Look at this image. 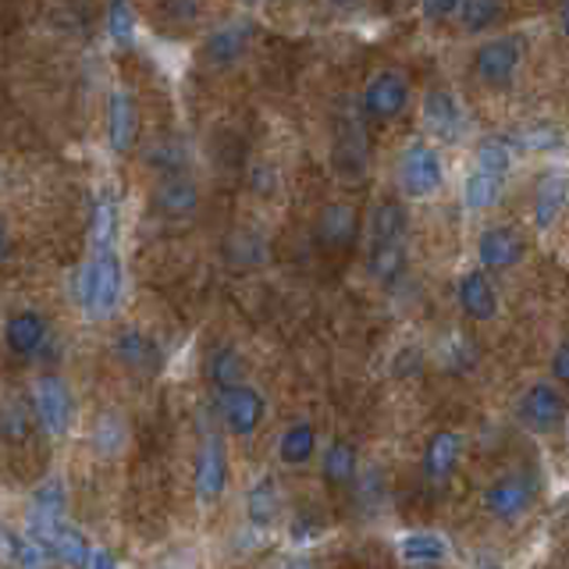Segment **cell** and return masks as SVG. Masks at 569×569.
Here are the masks:
<instances>
[{
  "label": "cell",
  "instance_id": "6da1fadb",
  "mask_svg": "<svg viewBox=\"0 0 569 569\" xmlns=\"http://www.w3.org/2000/svg\"><path fill=\"white\" fill-rule=\"evenodd\" d=\"M121 292H124V267H121L118 249L93 253L76 271V278H71V296H76L79 310L93 320L114 317Z\"/></svg>",
  "mask_w": 569,
  "mask_h": 569
},
{
  "label": "cell",
  "instance_id": "7a4b0ae2",
  "mask_svg": "<svg viewBox=\"0 0 569 569\" xmlns=\"http://www.w3.org/2000/svg\"><path fill=\"white\" fill-rule=\"evenodd\" d=\"M445 186L441 153L431 142H409L399 157V189L406 200H431Z\"/></svg>",
  "mask_w": 569,
  "mask_h": 569
},
{
  "label": "cell",
  "instance_id": "3957f363",
  "mask_svg": "<svg viewBox=\"0 0 569 569\" xmlns=\"http://www.w3.org/2000/svg\"><path fill=\"white\" fill-rule=\"evenodd\" d=\"M32 409L47 435L64 438L71 431V420H76V399H71L68 381L58 378V373L36 378L32 381Z\"/></svg>",
  "mask_w": 569,
  "mask_h": 569
},
{
  "label": "cell",
  "instance_id": "277c9868",
  "mask_svg": "<svg viewBox=\"0 0 569 569\" xmlns=\"http://www.w3.org/2000/svg\"><path fill=\"white\" fill-rule=\"evenodd\" d=\"M420 121L423 132L438 142H459L462 132H467V111H462V100L452 89H427L420 103Z\"/></svg>",
  "mask_w": 569,
  "mask_h": 569
},
{
  "label": "cell",
  "instance_id": "5b68a950",
  "mask_svg": "<svg viewBox=\"0 0 569 569\" xmlns=\"http://www.w3.org/2000/svg\"><path fill=\"white\" fill-rule=\"evenodd\" d=\"M516 417H520V423L527 427V431L533 435H548V431H556V427L566 420V399H562V391L556 385H530L520 402H516Z\"/></svg>",
  "mask_w": 569,
  "mask_h": 569
},
{
  "label": "cell",
  "instance_id": "8992f818",
  "mask_svg": "<svg viewBox=\"0 0 569 569\" xmlns=\"http://www.w3.org/2000/svg\"><path fill=\"white\" fill-rule=\"evenodd\" d=\"M523 61V43L516 36H495V40H485L473 53V71L480 82L488 86H509L516 68Z\"/></svg>",
  "mask_w": 569,
  "mask_h": 569
},
{
  "label": "cell",
  "instance_id": "52a82bcc",
  "mask_svg": "<svg viewBox=\"0 0 569 569\" xmlns=\"http://www.w3.org/2000/svg\"><path fill=\"white\" fill-rule=\"evenodd\" d=\"M409 97H413V89H409L406 71L385 68L363 86V111L370 118H399L409 107Z\"/></svg>",
  "mask_w": 569,
  "mask_h": 569
},
{
  "label": "cell",
  "instance_id": "ba28073f",
  "mask_svg": "<svg viewBox=\"0 0 569 569\" xmlns=\"http://www.w3.org/2000/svg\"><path fill=\"white\" fill-rule=\"evenodd\" d=\"M218 413H221V423L228 427V435L249 438L260 427V420L267 413V402H263V396H260L257 388L236 385V388H224L221 391Z\"/></svg>",
  "mask_w": 569,
  "mask_h": 569
},
{
  "label": "cell",
  "instance_id": "9c48e42d",
  "mask_svg": "<svg viewBox=\"0 0 569 569\" xmlns=\"http://www.w3.org/2000/svg\"><path fill=\"white\" fill-rule=\"evenodd\" d=\"M533 498H538V485H533V477L509 473V477H498L495 485L485 491V509L495 516V520L512 523L533 506Z\"/></svg>",
  "mask_w": 569,
  "mask_h": 569
},
{
  "label": "cell",
  "instance_id": "30bf717a",
  "mask_svg": "<svg viewBox=\"0 0 569 569\" xmlns=\"http://www.w3.org/2000/svg\"><path fill=\"white\" fill-rule=\"evenodd\" d=\"M523 253H527V242L520 231H512V228H488V231H480V239H477V260L485 271H509V267L523 260Z\"/></svg>",
  "mask_w": 569,
  "mask_h": 569
},
{
  "label": "cell",
  "instance_id": "8fae6325",
  "mask_svg": "<svg viewBox=\"0 0 569 569\" xmlns=\"http://www.w3.org/2000/svg\"><path fill=\"white\" fill-rule=\"evenodd\" d=\"M249 43H253V22H249V18H231V22L218 26L207 36L203 58L218 68H228L242 58V53L249 50Z\"/></svg>",
  "mask_w": 569,
  "mask_h": 569
},
{
  "label": "cell",
  "instance_id": "7c38bea8",
  "mask_svg": "<svg viewBox=\"0 0 569 569\" xmlns=\"http://www.w3.org/2000/svg\"><path fill=\"white\" fill-rule=\"evenodd\" d=\"M228 488V459H224V445L218 438H207L200 445V456H196V498L203 506L218 502Z\"/></svg>",
  "mask_w": 569,
  "mask_h": 569
},
{
  "label": "cell",
  "instance_id": "4fadbf2b",
  "mask_svg": "<svg viewBox=\"0 0 569 569\" xmlns=\"http://www.w3.org/2000/svg\"><path fill=\"white\" fill-rule=\"evenodd\" d=\"M47 338H50V328H47V317L40 310H14L4 325V342L14 356H22V360L40 356Z\"/></svg>",
  "mask_w": 569,
  "mask_h": 569
},
{
  "label": "cell",
  "instance_id": "5bb4252c",
  "mask_svg": "<svg viewBox=\"0 0 569 569\" xmlns=\"http://www.w3.org/2000/svg\"><path fill=\"white\" fill-rule=\"evenodd\" d=\"M456 299H459L462 317L480 320V325H485V320H495V317H498V292H495V284H491V278H488L485 267H480V271L459 274Z\"/></svg>",
  "mask_w": 569,
  "mask_h": 569
},
{
  "label": "cell",
  "instance_id": "9a60e30c",
  "mask_svg": "<svg viewBox=\"0 0 569 569\" xmlns=\"http://www.w3.org/2000/svg\"><path fill=\"white\" fill-rule=\"evenodd\" d=\"M136 136H139L136 100L124 93V89H114V93L107 97V147L114 153H129L136 147Z\"/></svg>",
  "mask_w": 569,
  "mask_h": 569
},
{
  "label": "cell",
  "instance_id": "2e32d148",
  "mask_svg": "<svg viewBox=\"0 0 569 569\" xmlns=\"http://www.w3.org/2000/svg\"><path fill=\"white\" fill-rule=\"evenodd\" d=\"M569 203V178L562 171H545L533 189V228L551 231Z\"/></svg>",
  "mask_w": 569,
  "mask_h": 569
},
{
  "label": "cell",
  "instance_id": "e0dca14e",
  "mask_svg": "<svg viewBox=\"0 0 569 569\" xmlns=\"http://www.w3.org/2000/svg\"><path fill=\"white\" fill-rule=\"evenodd\" d=\"M114 356L136 373H157L160 370V349H157L153 338L139 328H121L114 335Z\"/></svg>",
  "mask_w": 569,
  "mask_h": 569
},
{
  "label": "cell",
  "instance_id": "ac0fdd59",
  "mask_svg": "<svg viewBox=\"0 0 569 569\" xmlns=\"http://www.w3.org/2000/svg\"><path fill=\"white\" fill-rule=\"evenodd\" d=\"M317 236H320V242L331 246V249L352 246L356 236H360V213H356L352 203H328L325 210H320Z\"/></svg>",
  "mask_w": 569,
  "mask_h": 569
},
{
  "label": "cell",
  "instance_id": "d6986e66",
  "mask_svg": "<svg viewBox=\"0 0 569 569\" xmlns=\"http://www.w3.org/2000/svg\"><path fill=\"white\" fill-rule=\"evenodd\" d=\"M502 192H506V178L502 174L470 168L467 178H462V207H467L470 213L495 210L498 203H502Z\"/></svg>",
  "mask_w": 569,
  "mask_h": 569
},
{
  "label": "cell",
  "instance_id": "ffe728a7",
  "mask_svg": "<svg viewBox=\"0 0 569 569\" xmlns=\"http://www.w3.org/2000/svg\"><path fill=\"white\" fill-rule=\"evenodd\" d=\"M50 551H53V559H58L61 566H68V569H89V566H93V556H97V548L89 545L86 533L79 527L64 523V520L58 523V530H53Z\"/></svg>",
  "mask_w": 569,
  "mask_h": 569
},
{
  "label": "cell",
  "instance_id": "44dd1931",
  "mask_svg": "<svg viewBox=\"0 0 569 569\" xmlns=\"http://www.w3.org/2000/svg\"><path fill=\"white\" fill-rule=\"evenodd\" d=\"M462 456V435L459 431H435L427 438V449H423V473L431 480H445L456 462Z\"/></svg>",
  "mask_w": 569,
  "mask_h": 569
},
{
  "label": "cell",
  "instance_id": "7402d4cb",
  "mask_svg": "<svg viewBox=\"0 0 569 569\" xmlns=\"http://www.w3.org/2000/svg\"><path fill=\"white\" fill-rule=\"evenodd\" d=\"M118 228H121V210L111 192H100L93 203V218H89V246L93 253H103V249H114L118 242Z\"/></svg>",
  "mask_w": 569,
  "mask_h": 569
},
{
  "label": "cell",
  "instance_id": "603a6c76",
  "mask_svg": "<svg viewBox=\"0 0 569 569\" xmlns=\"http://www.w3.org/2000/svg\"><path fill=\"white\" fill-rule=\"evenodd\" d=\"M409 213L399 200H378L370 210V242H406Z\"/></svg>",
  "mask_w": 569,
  "mask_h": 569
},
{
  "label": "cell",
  "instance_id": "cb8c5ba5",
  "mask_svg": "<svg viewBox=\"0 0 569 569\" xmlns=\"http://www.w3.org/2000/svg\"><path fill=\"white\" fill-rule=\"evenodd\" d=\"M317 452V427L299 420L292 427H284V435L278 438V459L284 467H302V462H310Z\"/></svg>",
  "mask_w": 569,
  "mask_h": 569
},
{
  "label": "cell",
  "instance_id": "d4e9b609",
  "mask_svg": "<svg viewBox=\"0 0 569 569\" xmlns=\"http://www.w3.org/2000/svg\"><path fill=\"white\" fill-rule=\"evenodd\" d=\"M399 556L413 566H438L445 556H449V545H445L441 533L413 530V533H402L399 538Z\"/></svg>",
  "mask_w": 569,
  "mask_h": 569
},
{
  "label": "cell",
  "instance_id": "484cf974",
  "mask_svg": "<svg viewBox=\"0 0 569 569\" xmlns=\"http://www.w3.org/2000/svg\"><path fill=\"white\" fill-rule=\"evenodd\" d=\"M367 271L381 284H391L406 274V242H370L367 249Z\"/></svg>",
  "mask_w": 569,
  "mask_h": 569
},
{
  "label": "cell",
  "instance_id": "4316f807",
  "mask_svg": "<svg viewBox=\"0 0 569 569\" xmlns=\"http://www.w3.org/2000/svg\"><path fill=\"white\" fill-rule=\"evenodd\" d=\"M278 516V488L274 477H260L253 480V488L246 491V520L253 527H271Z\"/></svg>",
  "mask_w": 569,
  "mask_h": 569
},
{
  "label": "cell",
  "instance_id": "83f0119b",
  "mask_svg": "<svg viewBox=\"0 0 569 569\" xmlns=\"http://www.w3.org/2000/svg\"><path fill=\"white\" fill-rule=\"evenodd\" d=\"M360 470V456L349 441H331L325 449V480L335 488H349Z\"/></svg>",
  "mask_w": 569,
  "mask_h": 569
},
{
  "label": "cell",
  "instance_id": "f1b7e54d",
  "mask_svg": "<svg viewBox=\"0 0 569 569\" xmlns=\"http://www.w3.org/2000/svg\"><path fill=\"white\" fill-rule=\"evenodd\" d=\"M207 373H210V381H213V388H218V391L242 385V378H246V363H242L239 349H236V346L213 349V352H210V360H207Z\"/></svg>",
  "mask_w": 569,
  "mask_h": 569
},
{
  "label": "cell",
  "instance_id": "f546056e",
  "mask_svg": "<svg viewBox=\"0 0 569 569\" xmlns=\"http://www.w3.org/2000/svg\"><path fill=\"white\" fill-rule=\"evenodd\" d=\"M107 36L121 50L136 43V11L129 0H107Z\"/></svg>",
  "mask_w": 569,
  "mask_h": 569
},
{
  "label": "cell",
  "instance_id": "4dcf8cb0",
  "mask_svg": "<svg viewBox=\"0 0 569 569\" xmlns=\"http://www.w3.org/2000/svg\"><path fill=\"white\" fill-rule=\"evenodd\" d=\"M124 438H129V431H124L121 413H114V409H103V413L97 417V423H93V449L100 456H114V452L124 449Z\"/></svg>",
  "mask_w": 569,
  "mask_h": 569
},
{
  "label": "cell",
  "instance_id": "1f68e13d",
  "mask_svg": "<svg viewBox=\"0 0 569 569\" xmlns=\"http://www.w3.org/2000/svg\"><path fill=\"white\" fill-rule=\"evenodd\" d=\"M473 168L506 178V174L512 171V147H509L506 139H498V136L480 139V142H477V150H473Z\"/></svg>",
  "mask_w": 569,
  "mask_h": 569
},
{
  "label": "cell",
  "instance_id": "d6a6232c",
  "mask_svg": "<svg viewBox=\"0 0 569 569\" xmlns=\"http://www.w3.org/2000/svg\"><path fill=\"white\" fill-rule=\"evenodd\" d=\"M157 203L164 213H171V218H182V213H192L196 207V186L189 182V178H168L164 186H160L157 192Z\"/></svg>",
  "mask_w": 569,
  "mask_h": 569
},
{
  "label": "cell",
  "instance_id": "836d02e7",
  "mask_svg": "<svg viewBox=\"0 0 569 569\" xmlns=\"http://www.w3.org/2000/svg\"><path fill=\"white\" fill-rule=\"evenodd\" d=\"M502 18V0H462L459 22L467 32H485Z\"/></svg>",
  "mask_w": 569,
  "mask_h": 569
},
{
  "label": "cell",
  "instance_id": "e575fe53",
  "mask_svg": "<svg viewBox=\"0 0 569 569\" xmlns=\"http://www.w3.org/2000/svg\"><path fill=\"white\" fill-rule=\"evenodd\" d=\"M520 139V147H527L530 153H556V150H562L566 147V139H562V132L556 129V124H527V129L516 136Z\"/></svg>",
  "mask_w": 569,
  "mask_h": 569
},
{
  "label": "cell",
  "instance_id": "d590c367",
  "mask_svg": "<svg viewBox=\"0 0 569 569\" xmlns=\"http://www.w3.org/2000/svg\"><path fill=\"white\" fill-rule=\"evenodd\" d=\"M441 360H445V367H452V370H467V367H473V360H477V349H473V342H467L462 335H452L449 342H445Z\"/></svg>",
  "mask_w": 569,
  "mask_h": 569
},
{
  "label": "cell",
  "instance_id": "8d00e7d4",
  "mask_svg": "<svg viewBox=\"0 0 569 569\" xmlns=\"http://www.w3.org/2000/svg\"><path fill=\"white\" fill-rule=\"evenodd\" d=\"M0 427H4V435L11 441L26 438V431H29V413L22 409V402H14V399L4 402V420H0Z\"/></svg>",
  "mask_w": 569,
  "mask_h": 569
},
{
  "label": "cell",
  "instance_id": "74e56055",
  "mask_svg": "<svg viewBox=\"0 0 569 569\" xmlns=\"http://www.w3.org/2000/svg\"><path fill=\"white\" fill-rule=\"evenodd\" d=\"M462 0H420V11L427 22H449L452 14H459Z\"/></svg>",
  "mask_w": 569,
  "mask_h": 569
},
{
  "label": "cell",
  "instance_id": "f35d334b",
  "mask_svg": "<svg viewBox=\"0 0 569 569\" xmlns=\"http://www.w3.org/2000/svg\"><path fill=\"white\" fill-rule=\"evenodd\" d=\"M551 373H556V381L569 388V342H562L551 356Z\"/></svg>",
  "mask_w": 569,
  "mask_h": 569
},
{
  "label": "cell",
  "instance_id": "ab89813d",
  "mask_svg": "<svg viewBox=\"0 0 569 569\" xmlns=\"http://www.w3.org/2000/svg\"><path fill=\"white\" fill-rule=\"evenodd\" d=\"M89 569H118V562H114V556H111V551L97 548V556H93V566H89Z\"/></svg>",
  "mask_w": 569,
  "mask_h": 569
},
{
  "label": "cell",
  "instance_id": "60d3db41",
  "mask_svg": "<svg viewBox=\"0 0 569 569\" xmlns=\"http://www.w3.org/2000/svg\"><path fill=\"white\" fill-rule=\"evenodd\" d=\"M178 18H192L196 14V0H174V4H168Z\"/></svg>",
  "mask_w": 569,
  "mask_h": 569
},
{
  "label": "cell",
  "instance_id": "b9f144b4",
  "mask_svg": "<svg viewBox=\"0 0 569 569\" xmlns=\"http://www.w3.org/2000/svg\"><path fill=\"white\" fill-rule=\"evenodd\" d=\"M559 29L569 36V0H562V4H559Z\"/></svg>",
  "mask_w": 569,
  "mask_h": 569
},
{
  "label": "cell",
  "instance_id": "7bdbcfd3",
  "mask_svg": "<svg viewBox=\"0 0 569 569\" xmlns=\"http://www.w3.org/2000/svg\"><path fill=\"white\" fill-rule=\"evenodd\" d=\"M284 569H313V566H310L307 559H292V562H289V566H284Z\"/></svg>",
  "mask_w": 569,
  "mask_h": 569
},
{
  "label": "cell",
  "instance_id": "ee69618b",
  "mask_svg": "<svg viewBox=\"0 0 569 569\" xmlns=\"http://www.w3.org/2000/svg\"><path fill=\"white\" fill-rule=\"evenodd\" d=\"M480 569H502V566H498V562H480Z\"/></svg>",
  "mask_w": 569,
  "mask_h": 569
},
{
  "label": "cell",
  "instance_id": "f6af8a7d",
  "mask_svg": "<svg viewBox=\"0 0 569 569\" xmlns=\"http://www.w3.org/2000/svg\"><path fill=\"white\" fill-rule=\"evenodd\" d=\"M242 4H260V0H242Z\"/></svg>",
  "mask_w": 569,
  "mask_h": 569
}]
</instances>
